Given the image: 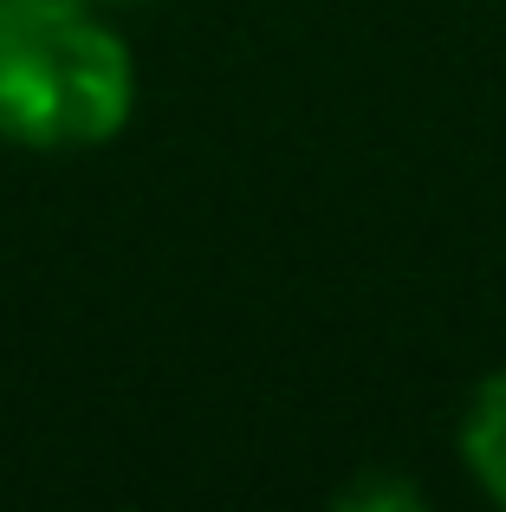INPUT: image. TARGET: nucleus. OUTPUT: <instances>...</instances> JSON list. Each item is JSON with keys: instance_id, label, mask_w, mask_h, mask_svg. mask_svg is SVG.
Returning <instances> with one entry per match:
<instances>
[{"instance_id": "nucleus-3", "label": "nucleus", "mask_w": 506, "mask_h": 512, "mask_svg": "<svg viewBox=\"0 0 506 512\" xmlns=\"http://www.w3.org/2000/svg\"><path fill=\"white\" fill-rule=\"evenodd\" d=\"M98 7H124V0H98Z\"/></svg>"}, {"instance_id": "nucleus-2", "label": "nucleus", "mask_w": 506, "mask_h": 512, "mask_svg": "<svg viewBox=\"0 0 506 512\" xmlns=\"http://www.w3.org/2000/svg\"><path fill=\"white\" fill-rule=\"evenodd\" d=\"M455 448H461V461H468L474 487H481L494 506H506V370L474 383L468 409H461Z\"/></svg>"}, {"instance_id": "nucleus-1", "label": "nucleus", "mask_w": 506, "mask_h": 512, "mask_svg": "<svg viewBox=\"0 0 506 512\" xmlns=\"http://www.w3.org/2000/svg\"><path fill=\"white\" fill-rule=\"evenodd\" d=\"M137 117V59L98 0H0V143L78 156Z\"/></svg>"}]
</instances>
